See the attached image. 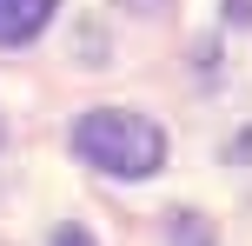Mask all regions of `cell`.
<instances>
[{
	"label": "cell",
	"instance_id": "1",
	"mask_svg": "<svg viewBox=\"0 0 252 246\" xmlns=\"http://www.w3.org/2000/svg\"><path fill=\"white\" fill-rule=\"evenodd\" d=\"M73 153L87 167L113 173V180H146L166 167V133L146 113H126V106H93L73 127Z\"/></svg>",
	"mask_w": 252,
	"mask_h": 246
},
{
	"label": "cell",
	"instance_id": "2",
	"mask_svg": "<svg viewBox=\"0 0 252 246\" xmlns=\"http://www.w3.org/2000/svg\"><path fill=\"white\" fill-rule=\"evenodd\" d=\"M53 20V0H0V47H20Z\"/></svg>",
	"mask_w": 252,
	"mask_h": 246
},
{
	"label": "cell",
	"instance_id": "3",
	"mask_svg": "<svg viewBox=\"0 0 252 246\" xmlns=\"http://www.w3.org/2000/svg\"><path fill=\"white\" fill-rule=\"evenodd\" d=\"M173 246H213V226L199 213H173Z\"/></svg>",
	"mask_w": 252,
	"mask_h": 246
},
{
	"label": "cell",
	"instance_id": "4",
	"mask_svg": "<svg viewBox=\"0 0 252 246\" xmlns=\"http://www.w3.org/2000/svg\"><path fill=\"white\" fill-rule=\"evenodd\" d=\"M226 20L232 27H252V0H226Z\"/></svg>",
	"mask_w": 252,
	"mask_h": 246
},
{
	"label": "cell",
	"instance_id": "5",
	"mask_svg": "<svg viewBox=\"0 0 252 246\" xmlns=\"http://www.w3.org/2000/svg\"><path fill=\"white\" fill-rule=\"evenodd\" d=\"M53 246H93V240L80 233V226H60V233H53Z\"/></svg>",
	"mask_w": 252,
	"mask_h": 246
}]
</instances>
